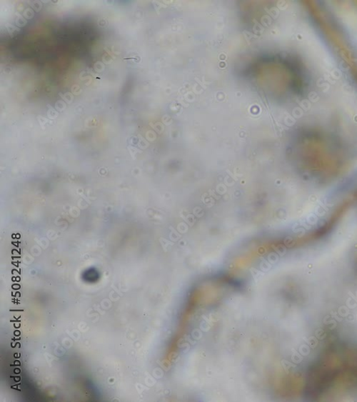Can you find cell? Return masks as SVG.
Instances as JSON below:
<instances>
[{"mask_svg":"<svg viewBox=\"0 0 357 402\" xmlns=\"http://www.w3.org/2000/svg\"><path fill=\"white\" fill-rule=\"evenodd\" d=\"M71 89H72V93H73V94H77V95L80 94L82 91V89H81L80 87H79V85H77V84H75V85L72 86V87L71 88Z\"/></svg>","mask_w":357,"mask_h":402,"instance_id":"obj_12","label":"cell"},{"mask_svg":"<svg viewBox=\"0 0 357 402\" xmlns=\"http://www.w3.org/2000/svg\"><path fill=\"white\" fill-rule=\"evenodd\" d=\"M28 4L30 5L32 10L37 12H40L42 8V4L40 1H29Z\"/></svg>","mask_w":357,"mask_h":402,"instance_id":"obj_6","label":"cell"},{"mask_svg":"<svg viewBox=\"0 0 357 402\" xmlns=\"http://www.w3.org/2000/svg\"><path fill=\"white\" fill-rule=\"evenodd\" d=\"M23 16H24V17L25 19H31L34 17V10L31 8L28 7L24 10V12H23Z\"/></svg>","mask_w":357,"mask_h":402,"instance_id":"obj_7","label":"cell"},{"mask_svg":"<svg viewBox=\"0 0 357 402\" xmlns=\"http://www.w3.org/2000/svg\"><path fill=\"white\" fill-rule=\"evenodd\" d=\"M55 109L59 112H62L66 109V103L62 100H58L55 103Z\"/></svg>","mask_w":357,"mask_h":402,"instance_id":"obj_8","label":"cell"},{"mask_svg":"<svg viewBox=\"0 0 357 402\" xmlns=\"http://www.w3.org/2000/svg\"><path fill=\"white\" fill-rule=\"evenodd\" d=\"M15 24H17V26L18 27H24L27 24V22H26V19L24 18V17H22L21 15H19V14H17V18L15 19Z\"/></svg>","mask_w":357,"mask_h":402,"instance_id":"obj_5","label":"cell"},{"mask_svg":"<svg viewBox=\"0 0 357 402\" xmlns=\"http://www.w3.org/2000/svg\"><path fill=\"white\" fill-rule=\"evenodd\" d=\"M249 75L255 85L272 99H284L301 85L298 68L292 61L281 56H264L254 61Z\"/></svg>","mask_w":357,"mask_h":402,"instance_id":"obj_1","label":"cell"},{"mask_svg":"<svg viewBox=\"0 0 357 402\" xmlns=\"http://www.w3.org/2000/svg\"><path fill=\"white\" fill-rule=\"evenodd\" d=\"M59 95L63 99L64 101L66 102V103L68 104V105L72 104L74 101V96L72 93L66 92L64 93V94H62V93H59Z\"/></svg>","mask_w":357,"mask_h":402,"instance_id":"obj_4","label":"cell"},{"mask_svg":"<svg viewBox=\"0 0 357 402\" xmlns=\"http://www.w3.org/2000/svg\"><path fill=\"white\" fill-rule=\"evenodd\" d=\"M5 27H6L7 30L9 34H10V37H12V38L15 37L17 36V34H19V32H20V31H21L20 28L17 27V26L13 25V24H9V23L5 24Z\"/></svg>","mask_w":357,"mask_h":402,"instance_id":"obj_2","label":"cell"},{"mask_svg":"<svg viewBox=\"0 0 357 402\" xmlns=\"http://www.w3.org/2000/svg\"><path fill=\"white\" fill-rule=\"evenodd\" d=\"M107 24L108 23H107V20H105L104 19H99L98 20V24L101 27H105V26H107Z\"/></svg>","mask_w":357,"mask_h":402,"instance_id":"obj_13","label":"cell"},{"mask_svg":"<svg viewBox=\"0 0 357 402\" xmlns=\"http://www.w3.org/2000/svg\"><path fill=\"white\" fill-rule=\"evenodd\" d=\"M47 108H48V110H47V116L49 119H56V117H58L59 115V113H58L57 111H56V109H54V107H52L50 105H47Z\"/></svg>","mask_w":357,"mask_h":402,"instance_id":"obj_3","label":"cell"},{"mask_svg":"<svg viewBox=\"0 0 357 402\" xmlns=\"http://www.w3.org/2000/svg\"><path fill=\"white\" fill-rule=\"evenodd\" d=\"M112 56L109 55V54H107V53H105V54H104L103 55V56H102V60H103V62L106 64H110V63L113 61V59H112Z\"/></svg>","mask_w":357,"mask_h":402,"instance_id":"obj_11","label":"cell"},{"mask_svg":"<svg viewBox=\"0 0 357 402\" xmlns=\"http://www.w3.org/2000/svg\"><path fill=\"white\" fill-rule=\"evenodd\" d=\"M104 64L101 61H97L95 63L94 65V70L97 72H102L104 70Z\"/></svg>","mask_w":357,"mask_h":402,"instance_id":"obj_9","label":"cell"},{"mask_svg":"<svg viewBox=\"0 0 357 402\" xmlns=\"http://www.w3.org/2000/svg\"><path fill=\"white\" fill-rule=\"evenodd\" d=\"M37 119H38L39 122H40V124L42 126V128H45V124H49V123L51 122V121L49 120L48 119H47V118L42 117V116H40V115L37 117Z\"/></svg>","mask_w":357,"mask_h":402,"instance_id":"obj_10","label":"cell"}]
</instances>
